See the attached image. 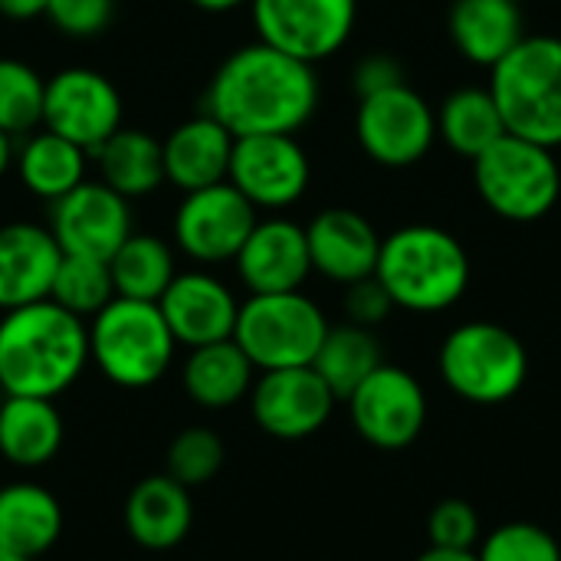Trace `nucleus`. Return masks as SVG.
Here are the masks:
<instances>
[{
  "instance_id": "nucleus-36",
  "label": "nucleus",
  "mask_w": 561,
  "mask_h": 561,
  "mask_svg": "<svg viewBox=\"0 0 561 561\" xmlns=\"http://www.w3.org/2000/svg\"><path fill=\"white\" fill-rule=\"evenodd\" d=\"M427 539L437 549L477 552V546L483 539L480 513L467 500H444L427 516Z\"/></svg>"
},
{
  "instance_id": "nucleus-43",
  "label": "nucleus",
  "mask_w": 561,
  "mask_h": 561,
  "mask_svg": "<svg viewBox=\"0 0 561 561\" xmlns=\"http://www.w3.org/2000/svg\"><path fill=\"white\" fill-rule=\"evenodd\" d=\"M13 161H16V148H13V135H7V131H0V178L13 168Z\"/></svg>"
},
{
  "instance_id": "nucleus-44",
  "label": "nucleus",
  "mask_w": 561,
  "mask_h": 561,
  "mask_svg": "<svg viewBox=\"0 0 561 561\" xmlns=\"http://www.w3.org/2000/svg\"><path fill=\"white\" fill-rule=\"evenodd\" d=\"M0 561H33V559H26V556H16V552H10V549H3V546H0Z\"/></svg>"
},
{
  "instance_id": "nucleus-18",
  "label": "nucleus",
  "mask_w": 561,
  "mask_h": 561,
  "mask_svg": "<svg viewBox=\"0 0 561 561\" xmlns=\"http://www.w3.org/2000/svg\"><path fill=\"white\" fill-rule=\"evenodd\" d=\"M233 263H237V276L250 289V296L296 293V289H302V283L312 273L306 227L283 220V217L256 220V227L243 240Z\"/></svg>"
},
{
  "instance_id": "nucleus-21",
  "label": "nucleus",
  "mask_w": 561,
  "mask_h": 561,
  "mask_svg": "<svg viewBox=\"0 0 561 561\" xmlns=\"http://www.w3.org/2000/svg\"><path fill=\"white\" fill-rule=\"evenodd\" d=\"M122 519H125V533L131 536L135 546H141L148 552L178 549L194 526L191 490L181 486L168 473L145 477L131 486Z\"/></svg>"
},
{
  "instance_id": "nucleus-29",
  "label": "nucleus",
  "mask_w": 561,
  "mask_h": 561,
  "mask_svg": "<svg viewBox=\"0 0 561 561\" xmlns=\"http://www.w3.org/2000/svg\"><path fill=\"white\" fill-rule=\"evenodd\" d=\"M437 135L450 145V151L470 161L496 145L506 135V122L493 92L477 85L450 92L437 112Z\"/></svg>"
},
{
  "instance_id": "nucleus-6",
  "label": "nucleus",
  "mask_w": 561,
  "mask_h": 561,
  "mask_svg": "<svg viewBox=\"0 0 561 561\" xmlns=\"http://www.w3.org/2000/svg\"><path fill=\"white\" fill-rule=\"evenodd\" d=\"M440 378L470 404H503L523 391L529 378V352L506 325L463 322L440 345Z\"/></svg>"
},
{
  "instance_id": "nucleus-5",
  "label": "nucleus",
  "mask_w": 561,
  "mask_h": 561,
  "mask_svg": "<svg viewBox=\"0 0 561 561\" xmlns=\"http://www.w3.org/2000/svg\"><path fill=\"white\" fill-rule=\"evenodd\" d=\"M490 92L503 112L506 131L561 145V36H523L493 69Z\"/></svg>"
},
{
  "instance_id": "nucleus-19",
  "label": "nucleus",
  "mask_w": 561,
  "mask_h": 561,
  "mask_svg": "<svg viewBox=\"0 0 561 561\" xmlns=\"http://www.w3.org/2000/svg\"><path fill=\"white\" fill-rule=\"evenodd\" d=\"M309 240V260L312 273L348 286L365 276H375L378 253H381V237L371 227L368 217L348 207H329L312 217L306 227Z\"/></svg>"
},
{
  "instance_id": "nucleus-28",
  "label": "nucleus",
  "mask_w": 561,
  "mask_h": 561,
  "mask_svg": "<svg viewBox=\"0 0 561 561\" xmlns=\"http://www.w3.org/2000/svg\"><path fill=\"white\" fill-rule=\"evenodd\" d=\"M13 164H16V174H20L23 187L53 204V201L66 197L72 187H79L85 181L89 151L79 148L76 141L43 128V131H36V135H30L23 141Z\"/></svg>"
},
{
  "instance_id": "nucleus-3",
  "label": "nucleus",
  "mask_w": 561,
  "mask_h": 561,
  "mask_svg": "<svg viewBox=\"0 0 561 561\" xmlns=\"http://www.w3.org/2000/svg\"><path fill=\"white\" fill-rule=\"evenodd\" d=\"M375 276L394 309L444 312L460 302L470 286V256L450 230L414 224L381 240Z\"/></svg>"
},
{
  "instance_id": "nucleus-12",
  "label": "nucleus",
  "mask_w": 561,
  "mask_h": 561,
  "mask_svg": "<svg viewBox=\"0 0 561 561\" xmlns=\"http://www.w3.org/2000/svg\"><path fill=\"white\" fill-rule=\"evenodd\" d=\"M253 227L256 207L230 181L184 194L171 224L178 250L207 266L230 263Z\"/></svg>"
},
{
  "instance_id": "nucleus-17",
  "label": "nucleus",
  "mask_w": 561,
  "mask_h": 561,
  "mask_svg": "<svg viewBox=\"0 0 561 561\" xmlns=\"http://www.w3.org/2000/svg\"><path fill=\"white\" fill-rule=\"evenodd\" d=\"M158 309L174 342L184 348H197L233 339L240 302L224 279L204 270H187L171 279V286L158 299Z\"/></svg>"
},
{
  "instance_id": "nucleus-42",
  "label": "nucleus",
  "mask_w": 561,
  "mask_h": 561,
  "mask_svg": "<svg viewBox=\"0 0 561 561\" xmlns=\"http://www.w3.org/2000/svg\"><path fill=\"white\" fill-rule=\"evenodd\" d=\"M191 3L207 13H230L237 7H250V0H191Z\"/></svg>"
},
{
  "instance_id": "nucleus-24",
  "label": "nucleus",
  "mask_w": 561,
  "mask_h": 561,
  "mask_svg": "<svg viewBox=\"0 0 561 561\" xmlns=\"http://www.w3.org/2000/svg\"><path fill=\"white\" fill-rule=\"evenodd\" d=\"M66 437L56 401L13 398L0 401V457L20 470H39L56 460Z\"/></svg>"
},
{
  "instance_id": "nucleus-20",
  "label": "nucleus",
  "mask_w": 561,
  "mask_h": 561,
  "mask_svg": "<svg viewBox=\"0 0 561 561\" xmlns=\"http://www.w3.org/2000/svg\"><path fill=\"white\" fill-rule=\"evenodd\" d=\"M62 260L49 227L3 224L0 227V312L49 299L56 266Z\"/></svg>"
},
{
  "instance_id": "nucleus-27",
  "label": "nucleus",
  "mask_w": 561,
  "mask_h": 561,
  "mask_svg": "<svg viewBox=\"0 0 561 561\" xmlns=\"http://www.w3.org/2000/svg\"><path fill=\"white\" fill-rule=\"evenodd\" d=\"M92 158H95L99 174H102L99 181L108 184L125 201L145 197L164 184L161 141L154 135H148L145 128H125L122 125L115 135H108L92 151Z\"/></svg>"
},
{
  "instance_id": "nucleus-38",
  "label": "nucleus",
  "mask_w": 561,
  "mask_h": 561,
  "mask_svg": "<svg viewBox=\"0 0 561 561\" xmlns=\"http://www.w3.org/2000/svg\"><path fill=\"white\" fill-rule=\"evenodd\" d=\"M391 309H394V302H391L388 289L378 283V276H365V279L345 286V316L352 325L375 329L391 316Z\"/></svg>"
},
{
  "instance_id": "nucleus-13",
  "label": "nucleus",
  "mask_w": 561,
  "mask_h": 561,
  "mask_svg": "<svg viewBox=\"0 0 561 561\" xmlns=\"http://www.w3.org/2000/svg\"><path fill=\"white\" fill-rule=\"evenodd\" d=\"M43 128L76 141L89 154L122 128V95L95 69L69 66L46 79Z\"/></svg>"
},
{
  "instance_id": "nucleus-41",
  "label": "nucleus",
  "mask_w": 561,
  "mask_h": 561,
  "mask_svg": "<svg viewBox=\"0 0 561 561\" xmlns=\"http://www.w3.org/2000/svg\"><path fill=\"white\" fill-rule=\"evenodd\" d=\"M417 561H480L477 552H460V549H437L431 546L424 556H417Z\"/></svg>"
},
{
  "instance_id": "nucleus-1",
  "label": "nucleus",
  "mask_w": 561,
  "mask_h": 561,
  "mask_svg": "<svg viewBox=\"0 0 561 561\" xmlns=\"http://www.w3.org/2000/svg\"><path fill=\"white\" fill-rule=\"evenodd\" d=\"M319 108V79L276 46L250 43L233 49L214 72L204 112L233 138L243 135H296Z\"/></svg>"
},
{
  "instance_id": "nucleus-15",
  "label": "nucleus",
  "mask_w": 561,
  "mask_h": 561,
  "mask_svg": "<svg viewBox=\"0 0 561 561\" xmlns=\"http://www.w3.org/2000/svg\"><path fill=\"white\" fill-rule=\"evenodd\" d=\"M309 154L296 135H243L233 138L227 181L260 210L296 204L309 187Z\"/></svg>"
},
{
  "instance_id": "nucleus-37",
  "label": "nucleus",
  "mask_w": 561,
  "mask_h": 561,
  "mask_svg": "<svg viewBox=\"0 0 561 561\" xmlns=\"http://www.w3.org/2000/svg\"><path fill=\"white\" fill-rule=\"evenodd\" d=\"M115 13V0H49L46 3V16L49 23L76 39H89L105 33V26L112 23Z\"/></svg>"
},
{
  "instance_id": "nucleus-7",
  "label": "nucleus",
  "mask_w": 561,
  "mask_h": 561,
  "mask_svg": "<svg viewBox=\"0 0 561 561\" xmlns=\"http://www.w3.org/2000/svg\"><path fill=\"white\" fill-rule=\"evenodd\" d=\"M473 184L496 217L513 224L542 220L561 197L556 148L506 131L473 158Z\"/></svg>"
},
{
  "instance_id": "nucleus-2",
  "label": "nucleus",
  "mask_w": 561,
  "mask_h": 561,
  "mask_svg": "<svg viewBox=\"0 0 561 561\" xmlns=\"http://www.w3.org/2000/svg\"><path fill=\"white\" fill-rule=\"evenodd\" d=\"M89 368V325L39 299L0 316V391L56 401Z\"/></svg>"
},
{
  "instance_id": "nucleus-30",
  "label": "nucleus",
  "mask_w": 561,
  "mask_h": 561,
  "mask_svg": "<svg viewBox=\"0 0 561 561\" xmlns=\"http://www.w3.org/2000/svg\"><path fill=\"white\" fill-rule=\"evenodd\" d=\"M108 273L115 296L158 302L171 279L178 276L174 253L161 237L151 233H128L125 243L108 256Z\"/></svg>"
},
{
  "instance_id": "nucleus-11",
  "label": "nucleus",
  "mask_w": 561,
  "mask_h": 561,
  "mask_svg": "<svg viewBox=\"0 0 561 561\" xmlns=\"http://www.w3.org/2000/svg\"><path fill=\"white\" fill-rule=\"evenodd\" d=\"M345 404L358 437L378 450L411 447L427 424V394L421 381L385 362L352 391Z\"/></svg>"
},
{
  "instance_id": "nucleus-25",
  "label": "nucleus",
  "mask_w": 561,
  "mask_h": 561,
  "mask_svg": "<svg viewBox=\"0 0 561 561\" xmlns=\"http://www.w3.org/2000/svg\"><path fill=\"white\" fill-rule=\"evenodd\" d=\"M62 536V506L59 500L30 480H16L0 486V546L39 559Z\"/></svg>"
},
{
  "instance_id": "nucleus-35",
  "label": "nucleus",
  "mask_w": 561,
  "mask_h": 561,
  "mask_svg": "<svg viewBox=\"0 0 561 561\" xmlns=\"http://www.w3.org/2000/svg\"><path fill=\"white\" fill-rule=\"evenodd\" d=\"M480 561H561L556 536L536 523H503L477 546Z\"/></svg>"
},
{
  "instance_id": "nucleus-34",
  "label": "nucleus",
  "mask_w": 561,
  "mask_h": 561,
  "mask_svg": "<svg viewBox=\"0 0 561 561\" xmlns=\"http://www.w3.org/2000/svg\"><path fill=\"white\" fill-rule=\"evenodd\" d=\"M164 460H168L164 473L174 477L181 486L194 490V486L210 483L224 470L227 450H224V440L217 437V431L197 424V427H184L174 434Z\"/></svg>"
},
{
  "instance_id": "nucleus-16",
  "label": "nucleus",
  "mask_w": 561,
  "mask_h": 561,
  "mask_svg": "<svg viewBox=\"0 0 561 561\" xmlns=\"http://www.w3.org/2000/svg\"><path fill=\"white\" fill-rule=\"evenodd\" d=\"M49 233L62 253L108 260L131 233V210L122 194L102 181H82L49 204Z\"/></svg>"
},
{
  "instance_id": "nucleus-32",
  "label": "nucleus",
  "mask_w": 561,
  "mask_h": 561,
  "mask_svg": "<svg viewBox=\"0 0 561 561\" xmlns=\"http://www.w3.org/2000/svg\"><path fill=\"white\" fill-rule=\"evenodd\" d=\"M49 299L79 316L82 322L92 319L95 312H102L112 299H115V286H112V273H108V260H92V256H72L62 253L56 276H53V289Z\"/></svg>"
},
{
  "instance_id": "nucleus-23",
  "label": "nucleus",
  "mask_w": 561,
  "mask_h": 561,
  "mask_svg": "<svg viewBox=\"0 0 561 561\" xmlns=\"http://www.w3.org/2000/svg\"><path fill=\"white\" fill-rule=\"evenodd\" d=\"M253 381H256V368L233 339L187 348L181 385H184V394L197 408L227 411L240 404L243 398H250Z\"/></svg>"
},
{
  "instance_id": "nucleus-9",
  "label": "nucleus",
  "mask_w": 561,
  "mask_h": 561,
  "mask_svg": "<svg viewBox=\"0 0 561 561\" xmlns=\"http://www.w3.org/2000/svg\"><path fill=\"white\" fill-rule=\"evenodd\" d=\"M355 135L371 161L385 168H411L434 145L437 115L417 89L401 82L358 99Z\"/></svg>"
},
{
  "instance_id": "nucleus-8",
  "label": "nucleus",
  "mask_w": 561,
  "mask_h": 561,
  "mask_svg": "<svg viewBox=\"0 0 561 561\" xmlns=\"http://www.w3.org/2000/svg\"><path fill=\"white\" fill-rule=\"evenodd\" d=\"M329 332L325 312L302 293H263L240 302L233 342L256 371L312 365Z\"/></svg>"
},
{
  "instance_id": "nucleus-31",
  "label": "nucleus",
  "mask_w": 561,
  "mask_h": 561,
  "mask_svg": "<svg viewBox=\"0 0 561 561\" xmlns=\"http://www.w3.org/2000/svg\"><path fill=\"white\" fill-rule=\"evenodd\" d=\"M385 358H381V345H378L375 332L345 322V325H329V332H325V339L312 358V368L339 401H348L352 391Z\"/></svg>"
},
{
  "instance_id": "nucleus-14",
  "label": "nucleus",
  "mask_w": 561,
  "mask_h": 561,
  "mask_svg": "<svg viewBox=\"0 0 561 561\" xmlns=\"http://www.w3.org/2000/svg\"><path fill=\"white\" fill-rule=\"evenodd\" d=\"M335 404L339 398L312 365L260 371L250 388L253 424L273 440H306L319 434L329 424Z\"/></svg>"
},
{
  "instance_id": "nucleus-39",
  "label": "nucleus",
  "mask_w": 561,
  "mask_h": 561,
  "mask_svg": "<svg viewBox=\"0 0 561 561\" xmlns=\"http://www.w3.org/2000/svg\"><path fill=\"white\" fill-rule=\"evenodd\" d=\"M401 82H408V79H404V69H401V62H398L394 56H388V53L365 56V59L355 66V72H352V85H355L358 99L375 95V92L391 89V85H401Z\"/></svg>"
},
{
  "instance_id": "nucleus-22",
  "label": "nucleus",
  "mask_w": 561,
  "mask_h": 561,
  "mask_svg": "<svg viewBox=\"0 0 561 561\" xmlns=\"http://www.w3.org/2000/svg\"><path fill=\"white\" fill-rule=\"evenodd\" d=\"M230 151L233 135L214 115H194L161 141L164 181L174 184L181 194L220 184L230 171Z\"/></svg>"
},
{
  "instance_id": "nucleus-4",
  "label": "nucleus",
  "mask_w": 561,
  "mask_h": 561,
  "mask_svg": "<svg viewBox=\"0 0 561 561\" xmlns=\"http://www.w3.org/2000/svg\"><path fill=\"white\" fill-rule=\"evenodd\" d=\"M178 342L158 309V302L115 296L102 312L89 319V362L115 388L141 391L158 385Z\"/></svg>"
},
{
  "instance_id": "nucleus-33",
  "label": "nucleus",
  "mask_w": 561,
  "mask_h": 561,
  "mask_svg": "<svg viewBox=\"0 0 561 561\" xmlns=\"http://www.w3.org/2000/svg\"><path fill=\"white\" fill-rule=\"evenodd\" d=\"M43 95L46 79L33 66L0 56V131L23 135L43 125Z\"/></svg>"
},
{
  "instance_id": "nucleus-40",
  "label": "nucleus",
  "mask_w": 561,
  "mask_h": 561,
  "mask_svg": "<svg viewBox=\"0 0 561 561\" xmlns=\"http://www.w3.org/2000/svg\"><path fill=\"white\" fill-rule=\"evenodd\" d=\"M46 3L49 0H0V13L10 20H33L46 16Z\"/></svg>"
},
{
  "instance_id": "nucleus-26",
  "label": "nucleus",
  "mask_w": 561,
  "mask_h": 561,
  "mask_svg": "<svg viewBox=\"0 0 561 561\" xmlns=\"http://www.w3.org/2000/svg\"><path fill=\"white\" fill-rule=\"evenodd\" d=\"M447 30L460 56L490 69L526 36L516 0H454Z\"/></svg>"
},
{
  "instance_id": "nucleus-10",
  "label": "nucleus",
  "mask_w": 561,
  "mask_h": 561,
  "mask_svg": "<svg viewBox=\"0 0 561 561\" xmlns=\"http://www.w3.org/2000/svg\"><path fill=\"white\" fill-rule=\"evenodd\" d=\"M250 16L260 43L316 66L348 43L358 0H250Z\"/></svg>"
}]
</instances>
